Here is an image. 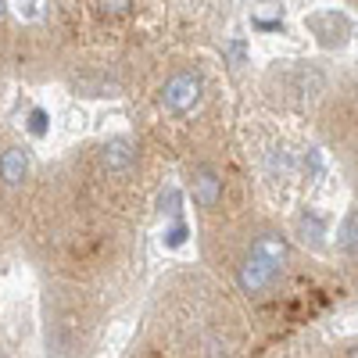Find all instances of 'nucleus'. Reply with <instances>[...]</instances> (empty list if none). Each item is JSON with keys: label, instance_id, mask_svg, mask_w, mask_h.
Segmentation results:
<instances>
[{"label": "nucleus", "instance_id": "1", "mask_svg": "<svg viewBox=\"0 0 358 358\" xmlns=\"http://www.w3.org/2000/svg\"><path fill=\"white\" fill-rule=\"evenodd\" d=\"M133 219L97 201L57 158L40 169L22 248L69 283L94 276L126 251Z\"/></svg>", "mask_w": 358, "mask_h": 358}, {"label": "nucleus", "instance_id": "2", "mask_svg": "<svg viewBox=\"0 0 358 358\" xmlns=\"http://www.w3.org/2000/svg\"><path fill=\"white\" fill-rule=\"evenodd\" d=\"M212 97H215L212 76L201 62H194V57L169 62L140 90V122H143L140 136L155 151H179L183 158L215 143L219 133L208 122L212 118Z\"/></svg>", "mask_w": 358, "mask_h": 358}, {"label": "nucleus", "instance_id": "3", "mask_svg": "<svg viewBox=\"0 0 358 358\" xmlns=\"http://www.w3.org/2000/svg\"><path fill=\"white\" fill-rule=\"evenodd\" d=\"M140 0H50V29L72 54V69L94 76L90 94L111 90L104 65H115V47L129 36Z\"/></svg>", "mask_w": 358, "mask_h": 358}, {"label": "nucleus", "instance_id": "4", "mask_svg": "<svg viewBox=\"0 0 358 358\" xmlns=\"http://www.w3.org/2000/svg\"><path fill=\"white\" fill-rule=\"evenodd\" d=\"M33 147H29L11 126L0 122V248L22 244L25 215L33 204V190L40 179Z\"/></svg>", "mask_w": 358, "mask_h": 358}, {"label": "nucleus", "instance_id": "5", "mask_svg": "<svg viewBox=\"0 0 358 358\" xmlns=\"http://www.w3.org/2000/svg\"><path fill=\"white\" fill-rule=\"evenodd\" d=\"M187 190L204 219H226L233 208H244V176L229 162L222 140L187 155Z\"/></svg>", "mask_w": 358, "mask_h": 358}, {"label": "nucleus", "instance_id": "6", "mask_svg": "<svg viewBox=\"0 0 358 358\" xmlns=\"http://www.w3.org/2000/svg\"><path fill=\"white\" fill-rule=\"evenodd\" d=\"M283 273H287V268H280V265H273L268 258L255 255L251 248H244L241 258H236V265H233L236 290H241L244 297H251V301H262V297L273 294V290L280 287Z\"/></svg>", "mask_w": 358, "mask_h": 358}, {"label": "nucleus", "instance_id": "7", "mask_svg": "<svg viewBox=\"0 0 358 358\" xmlns=\"http://www.w3.org/2000/svg\"><path fill=\"white\" fill-rule=\"evenodd\" d=\"M326 129H330L334 143L348 155L355 169L358 165V86L344 90V97H334L330 115H326Z\"/></svg>", "mask_w": 358, "mask_h": 358}, {"label": "nucleus", "instance_id": "8", "mask_svg": "<svg viewBox=\"0 0 358 358\" xmlns=\"http://www.w3.org/2000/svg\"><path fill=\"white\" fill-rule=\"evenodd\" d=\"M344 358H358V341H355V344H348V351H344Z\"/></svg>", "mask_w": 358, "mask_h": 358}, {"label": "nucleus", "instance_id": "9", "mask_svg": "<svg viewBox=\"0 0 358 358\" xmlns=\"http://www.w3.org/2000/svg\"><path fill=\"white\" fill-rule=\"evenodd\" d=\"M0 358H8V355H4V351H0Z\"/></svg>", "mask_w": 358, "mask_h": 358}]
</instances>
